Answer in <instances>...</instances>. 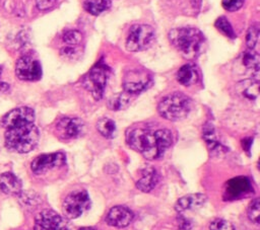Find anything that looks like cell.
I'll return each mask as SVG.
<instances>
[{"label":"cell","instance_id":"1","mask_svg":"<svg viewBox=\"0 0 260 230\" xmlns=\"http://www.w3.org/2000/svg\"><path fill=\"white\" fill-rule=\"evenodd\" d=\"M35 119L34 109L27 106L13 108L2 118L5 145L10 151L27 153L38 145L40 133Z\"/></svg>","mask_w":260,"mask_h":230},{"label":"cell","instance_id":"2","mask_svg":"<svg viewBox=\"0 0 260 230\" xmlns=\"http://www.w3.org/2000/svg\"><path fill=\"white\" fill-rule=\"evenodd\" d=\"M173 141L172 132L166 128L133 127L126 132L128 146L148 160L160 158Z\"/></svg>","mask_w":260,"mask_h":230},{"label":"cell","instance_id":"3","mask_svg":"<svg viewBox=\"0 0 260 230\" xmlns=\"http://www.w3.org/2000/svg\"><path fill=\"white\" fill-rule=\"evenodd\" d=\"M169 40L185 58L191 59L202 53L205 44L203 33L195 27H178L170 30Z\"/></svg>","mask_w":260,"mask_h":230},{"label":"cell","instance_id":"4","mask_svg":"<svg viewBox=\"0 0 260 230\" xmlns=\"http://www.w3.org/2000/svg\"><path fill=\"white\" fill-rule=\"evenodd\" d=\"M192 108V100L183 92H173L160 99L157 111L160 117L169 121H180L185 119Z\"/></svg>","mask_w":260,"mask_h":230},{"label":"cell","instance_id":"5","mask_svg":"<svg viewBox=\"0 0 260 230\" xmlns=\"http://www.w3.org/2000/svg\"><path fill=\"white\" fill-rule=\"evenodd\" d=\"M110 76V68L103 61H99L82 78V86L95 100L102 99Z\"/></svg>","mask_w":260,"mask_h":230},{"label":"cell","instance_id":"6","mask_svg":"<svg viewBox=\"0 0 260 230\" xmlns=\"http://www.w3.org/2000/svg\"><path fill=\"white\" fill-rule=\"evenodd\" d=\"M155 31L148 24H134L130 27L126 48L130 52H141L148 49L154 42Z\"/></svg>","mask_w":260,"mask_h":230},{"label":"cell","instance_id":"7","mask_svg":"<svg viewBox=\"0 0 260 230\" xmlns=\"http://www.w3.org/2000/svg\"><path fill=\"white\" fill-rule=\"evenodd\" d=\"M153 83L151 74L144 69H131L123 77L122 85L124 92L130 95H137L148 89Z\"/></svg>","mask_w":260,"mask_h":230},{"label":"cell","instance_id":"8","mask_svg":"<svg viewBox=\"0 0 260 230\" xmlns=\"http://www.w3.org/2000/svg\"><path fill=\"white\" fill-rule=\"evenodd\" d=\"M90 207V198L86 190L71 191L63 202V212L69 219H76Z\"/></svg>","mask_w":260,"mask_h":230},{"label":"cell","instance_id":"9","mask_svg":"<svg viewBox=\"0 0 260 230\" xmlns=\"http://www.w3.org/2000/svg\"><path fill=\"white\" fill-rule=\"evenodd\" d=\"M85 132L84 122L75 117H63L55 126L56 136L62 141H70L81 137Z\"/></svg>","mask_w":260,"mask_h":230},{"label":"cell","instance_id":"10","mask_svg":"<svg viewBox=\"0 0 260 230\" xmlns=\"http://www.w3.org/2000/svg\"><path fill=\"white\" fill-rule=\"evenodd\" d=\"M66 163V156L62 152L46 153L37 156L30 164V169L35 174H44L50 170L62 167Z\"/></svg>","mask_w":260,"mask_h":230},{"label":"cell","instance_id":"11","mask_svg":"<svg viewBox=\"0 0 260 230\" xmlns=\"http://www.w3.org/2000/svg\"><path fill=\"white\" fill-rule=\"evenodd\" d=\"M15 74L23 81H38L42 77V66L35 57L24 55L16 62Z\"/></svg>","mask_w":260,"mask_h":230},{"label":"cell","instance_id":"12","mask_svg":"<svg viewBox=\"0 0 260 230\" xmlns=\"http://www.w3.org/2000/svg\"><path fill=\"white\" fill-rule=\"evenodd\" d=\"M252 193L253 186L250 179L246 176H238L225 182L222 198L224 201H235L245 198Z\"/></svg>","mask_w":260,"mask_h":230},{"label":"cell","instance_id":"13","mask_svg":"<svg viewBox=\"0 0 260 230\" xmlns=\"http://www.w3.org/2000/svg\"><path fill=\"white\" fill-rule=\"evenodd\" d=\"M35 230H68V225L57 212L46 209L36 216Z\"/></svg>","mask_w":260,"mask_h":230},{"label":"cell","instance_id":"14","mask_svg":"<svg viewBox=\"0 0 260 230\" xmlns=\"http://www.w3.org/2000/svg\"><path fill=\"white\" fill-rule=\"evenodd\" d=\"M134 214L129 208L125 206H115L107 214L106 222L110 226L124 228L132 222Z\"/></svg>","mask_w":260,"mask_h":230},{"label":"cell","instance_id":"15","mask_svg":"<svg viewBox=\"0 0 260 230\" xmlns=\"http://www.w3.org/2000/svg\"><path fill=\"white\" fill-rule=\"evenodd\" d=\"M207 198L203 194H190L180 198L175 204V210L178 213H183L190 210L199 209L206 202Z\"/></svg>","mask_w":260,"mask_h":230},{"label":"cell","instance_id":"16","mask_svg":"<svg viewBox=\"0 0 260 230\" xmlns=\"http://www.w3.org/2000/svg\"><path fill=\"white\" fill-rule=\"evenodd\" d=\"M0 188L7 195H19L22 190L21 180L12 172L2 173L0 176Z\"/></svg>","mask_w":260,"mask_h":230},{"label":"cell","instance_id":"17","mask_svg":"<svg viewBox=\"0 0 260 230\" xmlns=\"http://www.w3.org/2000/svg\"><path fill=\"white\" fill-rule=\"evenodd\" d=\"M158 182V173L153 167H145L141 171V177L137 180L136 186L144 193L152 190Z\"/></svg>","mask_w":260,"mask_h":230},{"label":"cell","instance_id":"18","mask_svg":"<svg viewBox=\"0 0 260 230\" xmlns=\"http://www.w3.org/2000/svg\"><path fill=\"white\" fill-rule=\"evenodd\" d=\"M203 139L209 149V151L212 153V154H216V155H219L223 152H225V148L223 147V145H221L217 139V136H216V133H215V130L213 128V126L211 124H206L204 127H203Z\"/></svg>","mask_w":260,"mask_h":230},{"label":"cell","instance_id":"19","mask_svg":"<svg viewBox=\"0 0 260 230\" xmlns=\"http://www.w3.org/2000/svg\"><path fill=\"white\" fill-rule=\"evenodd\" d=\"M177 80L184 86L195 84L198 80V71L195 65L191 63L183 65L177 72Z\"/></svg>","mask_w":260,"mask_h":230},{"label":"cell","instance_id":"20","mask_svg":"<svg viewBox=\"0 0 260 230\" xmlns=\"http://www.w3.org/2000/svg\"><path fill=\"white\" fill-rule=\"evenodd\" d=\"M111 5V0H85L83 2L84 10L94 16H98L110 9Z\"/></svg>","mask_w":260,"mask_h":230},{"label":"cell","instance_id":"21","mask_svg":"<svg viewBox=\"0 0 260 230\" xmlns=\"http://www.w3.org/2000/svg\"><path fill=\"white\" fill-rule=\"evenodd\" d=\"M258 79L255 80H251V79H247V80H243L238 84V89L239 92L247 98L250 99H254L258 96Z\"/></svg>","mask_w":260,"mask_h":230},{"label":"cell","instance_id":"22","mask_svg":"<svg viewBox=\"0 0 260 230\" xmlns=\"http://www.w3.org/2000/svg\"><path fill=\"white\" fill-rule=\"evenodd\" d=\"M96 130L105 138L112 139L116 134V124L110 118H102L96 123Z\"/></svg>","mask_w":260,"mask_h":230},{"label":"cell","instance_id":"23","mask_svg":"<svg viewBox=\"0 0 260 230\" xmlns=\"http://www.w3.org/2000/svg\"><path fill=\"white\" fill-rule=\"evenodd\" d=\"M130 94L123 92V93H118L116 95H113L109 100H108V106L112 110H120L126 108L130 104Z\"/></svg>","mask_w":260,"mask_h":230},{"label":"cell","instance_id":"24","mask_svg":"<svg viewBox=\"0 0 260 230\" xmlns=\"http://www.w3.org/2000/svg\"><path fill=\"white\" fill-rule=\"evenodd\" d=\"M242 62L245 67L254 70L255 73L258 74V72H259V56L253 50H250V51L244 53V55L242 57Z\"/></svg>","mask_w":260,"mask_h":230},{"label":"cell","instance_id":"25","mask_svg":"<svg viewBox=\"0 0 260 230\" xmlns=\"http://www.w3.org/2000/svg\"><path fill=\"white\" fill-rule=\"evenodd\" d=\"M214 25L225 36L231 37V39H235L236 37L235 31H234V29H233V27H232V25H231V23H230V21L228 20L226 17H224V16L218 17L215 20Z\"/></svg>","mask_w":260,"mask_h":230},{"label":"cell","instance_id":"26","mask_svg":"<svg viewBox=\"0 0 260 230\" xmlns=\"http://www.w3.org/2000/svg\"><path fill=\"white\" fill-rule=\"evenodd\" d=\"M62 40L67 46H77L82 40V34L78 30L70 29L63 33Z\"/></svg>","mask_w":260,"mask_h":230},{"label":"cell","instance_id":"27","mask_svg":"<svg viewBox=\"0 0 260 230\" xmlns=\"http://www.w3.org/2000/svg\"><path fill=\"white\" fill-rule=\"evenodd\" d=\"M248 218L251 222L255 224H259V216H260V202L258 198L252 200L248 207Z\"/></svg>","mask_w":260,"mask_h":230},{"label":"cell","instance_id":"28","mask_svg":"<svg viewBox=\"0 0 260 230\" xmlns=\"http://www.w3.org/2000/svg\"><path fill=\"white\" fill-rule=\"evenodd\" d=\"M259 40V26L257 23L250 26L246 36V44L250 50H253Z\"/></svg>","mask_w":260,"mask_h":230},{"label":"cell","instance_id":"29","mask_svg":"<svg viewBox=\"0 0 260 230\" xmlns=\"http://www.w3.org/2000/svg\"><path fill=\"white\" fill-rule=\"evenodd\" d=\"M209 230H235V227L224 219H214L209 224Z\"/></svg>","mask_w":260,"mask_h":230},{"label":"cell","instance_id":"30","mask_svg":"<svg viewBox=\"0 0 260 230\" xmlns=\"http://www.w3.org/2000/svg\"><path fill=\"white\" fill-rule=\"evenodd\" d=\"M60 54L65 59L74 60L80 56V50L76 46H66L61 49Z\"/></svg>","mask_w":260,"mask_h":230},{"label":"cell","instance_id":"31","mask_svg":"<svg viewBox=\"0 0 260 230\" xmlns=\"http://www.w3.org/2000/svg\"><path fill=\"white\" fill-rule=\"evenodd\" d=\"M244 4V0H222L221 5L222 7L231 12L239 10Z\"/></svg>","mask_w":260,"mask_h":230},{"label":"cell","instance_id":"32","mask_svg":"<svg viewBox=\"0 0 260 230\" xmlns=\"http://www.w3.org/2000/svg\"><path fill=\"white\" fill-rule=\"evenodd\" d=\"M56 2L57 0H36L37 7L40 10H48L52 8Z\"/></svg>","mask_w":260,"mask_h":230},{"label":"cell","instance_id":"33","mask_svg":"<svg viewBox=\"0 0 260 230\" xmlns=\"http://www.w3.org/2000/svg\"><path fill=\"white\" fill-rule=\"evenodd\" d=\"M1 72H2V67L0 66V75H1ZM8 89H9V85L6 82L0 81V94L5 93L6 91H8Z\"/></svg>","mask_w":260,"mask_h":230},{"label":"cell","instance_id":"34","mask_svg":"<svg viewBox=\"0 0 260 230\" xmlns=\"http://www.w3.org/2000/svg\"><path fill=\"white\" fill-rule=\"evenodd\" d=\"M78 230H95V229H93L92 227H82V228H79Z\"/></svg>","mask_w":260,"mask_h":230}]
</instances>
